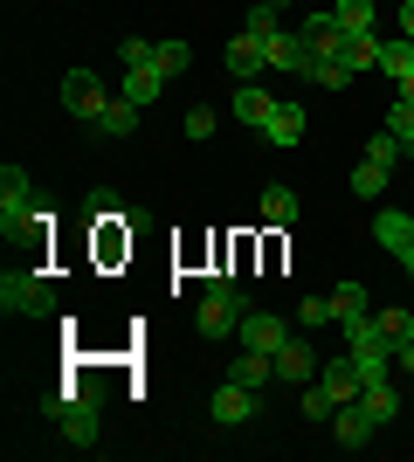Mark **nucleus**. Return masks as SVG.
<instances>
[{
  "label": "nucleus",
  "mask_w": 414,
  "mask_h": 462,
  "mask_svg": "<svg viewBox=\"0 0 414 462\" xmlns=\"http://www.w3.org/2000/svg\"><path fill=\"white\" fill-rule=\"evenodd\" d=\"M49 221H56V214L35 200L28 173H21V166H0V235H7V242H41Z\"/></svg>",
  "instance_id": "f257e3e1"
},
{
  "label": "nucleus",
  "mask_w": 414,
  "mask_h": 462,
  "mask_svg": "<svg viewBox=\"0 0 414 462\" xmlns=\"http://www.w3.org/2000/svg\"><path fill=\"white\" fill-rule=\"evenodd\" d=\"M242 318H249V304H242L235 276H228V270L200 276V304H194V331H200V338H235Z\"/></svg>",
  "instance_id": "f03ea898"
},
{
  "label": "nucleus",
  "mask_w": 414,
  "mask_h": 462,
  "mask_svg": "<svg viewBox=\"0 0 414 462\" xmlns=\"http://www.w3.org/2000/svg\"><path fill=\"white\" fill-rule=\"evenodd\" d=\"M49 421L62 428V442H69V448H97V435H104L97 386H69V393H56V401H49Z\"/></svg>",
  "instance_id": "7ed1b4c3"
},
{
  "label": "nucleus",
  "mask_w": 414,
  "mask_h": 462,
  "mask_svg": "<svg viewBox=\"0 0 414 462\" xmlns=\"http://www.w3.org/2000/svg\"><path fill=\"white\" fill-rule=\"evenodd\" d=\"M0 310H7V318H49V310H56V290H49L41 270H7L0 276Z\"/></svg>",
  "instance_id": "20e7f679"
},
{
  "label": "nucleus",
  "mask_w": 414,
  "mask_h": 462,
  "mask_svg": "<svg viewBox=\"0 0 414 462\" xmlns=\"http://www.w3.org/2000/svg\"><path fill=\"white\" fill-rule=\"evenodd\" d=\"M62 111L77 117V125H97V117L111 111V90H104L97 69H69V77H62Z\"/></svg>",
  "instance_id": "39448f33"
},
{
  "label": "nucleus",
  "mask_w": 414,
  "mask_h": 462,
  "mask_svg": "<svg viewBox=\"0 0 414 462\" xmlns=\"http://www.w3.org/2000/svg\"><path fill=\"white\" fill-rule=\"evenodd\" d=\"M373 242L414 276V214L408 208H373Z\"/></svg>",
  "instance_id": "423d86ee"
},
{
  "label": "nucleus",
  "mask_w": 414,
  "mask_h": 462,
  "mask_svg": "<svg viewBox=\"0 0 414 462\" xmlns=\"http://www.w3.org/2000/svg\"><path fill=\"white\" fill-rule=\"evenodd\" d=\"M256 414H262V393H256V386H242V380L215 386V401H207V421H215V428H242V421H256Z\"/></svg>",
  "instance_id": "0eeeda50"
},
{
  "label": "nucleus",
  "mask_w": 414,
  "mask_h": 462,
  "mask_svg": "<svg viewBox=\"0 0 414 462\" xmlns=\"http://www.w3.org/2000/svg\"><path fill=\"white\" fill-rule=\"evenodd\" d=\"M317 366H325V359H317L311 346H304V338H283V346H276V386H311L317 380Z\"/></svg>",
  "instance_id": "6e6552de"
},
{
  "label": "nucleus",
  "mask_w": 414,
  "mask_h": 462,
  "mask_svg": "<svg viewBox=\"0 0 414 462\" xmlns=\"http://www.w3.org/2000/svg\"><path fill=\"white\" fill-rule=\"evenodd\" d=\"M297 35H304L311 56H338V49H345V21H338V7H317V14L297 21Z\"/></svg>",
  "instance_id": "1a4fd4ad"
},
{
  "label": "nucleus",
  "mask_w": 414,
  "mask_h": 462,
  "mask_svg": "<svg viewBox=\"0 0 414 462\" xmlns=\"http://www.w3.org/2000/svg\"><path fill=\"white\" fill-rule=\"evenodd\" d=\"M317 386H325V393L345 407V401H359V393H366V373H359L353 352H338V359H325V366H317Z\"/></svg>",
  "instance_id": "9d476101"
},
{
  "label": "nucleus",
  "mask_w": 414,
  "mask_h": 462,
  "mask_svg": "<svg viewBox=\"0 0 414 462\" xmlns=\"http://www.w3.org/2000/svg\"><path fill=\"white\" fill-rule=\"evenodd\" d=\"M283 338H290V325H283L276 310H249V318H242V331H235V346L270 352V359H276V346H283Z\"/></svg>",
  "instance_id": "9b49d317"
},
{
  "label": "nucleus",
  "mask_w": 414,
  "mask_h": 462,
  "mask_svg": "<svg viewBox=\"0 0 414 462\" xmlns=\"http://www.w3.org/2000/svg\"><path fill=\"white\" fill-rule=\"evenodd\" d=\"M262 69H270L262 35H249V28H242V35H228V77H235V83H256Z\"/></svg>",
  "instance_id": "f8f14e48"
},
{
  "label": "nucleus",
  "mask_w": 414,
  "mask_h": 462,
  "mask_svg": "<svg viewBox=\"0 0 414 462\" xmlns=\"http://www.w3.org/2000/svg\"><path fill=\"white\" fill-rule=\"evenodd\" d=\"M373 435H380V421H373L359 401H345V407L332 414V442H338V448H366Z\"/></svg>",
  "instance_id": "ddd939ff"
},
{
  "label": "nucleus",
  "mask_w": 414,
  "mask_h": 462,
  "mask_svg": "<svg viewBox=\"0 0 414 462\" xmlns=\"http://www.w3.org/2000/svg\"><path fill=\"white\" fill-rule=\"evenodd\" d=\"M262 49H270V69H283V77H304V69H311V49H304V35H297V28L270 35Z\"/></svg>",
  "instance_id": "4468645a"
},
{
  "label": "nucleus",
  "mask_w": 414,
  "mask_h": 462,
  "mask_svg": "<svg viewBox=\"0 0 414 462\" xmlns=\"http://www.w3.org/2000/svg\"><path fill=\"white\" fill-rule=\"evenodd\" d=\"M276 117V97L256 90V83H235V125H249V132H262Z\"/></svg>",
  "instance_id": "2eb2a0df"
},
{
  "label": "nucleus",
  "mask_w": 414,
  "mask_h": 462,
  "mask_svg": "<svg viewBox=\"0 0 414 462\" xmlns=\"http://www.w3.org/2000/svg\"><path fill=\"white\" fill-rule=\"evenodd\" d=\"M332 318H338V325H359V318H373V297H366V283H359V276H345V283L332 290Z\"/></svg>",
  "instance_id": "dca6fc26"
},
{
  "label": "nucleus",
  "mask_w": 414,
  "mask_h": 462,
  "mask_svg": "<svg viewBox=\"0 0 414 462\" xmlns=\"http://www.w3.org/2000/svg\"><path fill=\"white\" fill-rule=\"evenodd\" d=\"M380 42H387V35H380V28H359V35H345V49H338V62H345L353 77H359V69H380Z\"/></svg>",
  "instance_id": "f3484780"
},
{
  "label": "nucleus",
  "mask_w": 414,
  "mask_h": 462,
  "mask_svg": "<svg viewBox=\"0 0 414 462\" xmlns=\"http://www.w3.org/2000/svg\"><path fill=\"white\" fill-rule=\"evenodd\" d=\"M228 380H242V386H276V359L270 352H249V346H235V373H228Z\"/></svg>",
  "instance_id": "a211bd4d"
},
{
  "label": "nucleus",
  "mask_w": 414,
  "mask_h": 462,
  "mask_svg": "<svg viewBox=\"0 0 414 462\" xmlns=\"http://www.w3.org/2000/svg\"><path fill=\"white\" fill-rule=\"evenodd\" d=\"M159 97H166V77H159L152 62L124 69V104H138V111H145V104H159Z\"/></svg>",
  "instance_id": "6ab92c4d"
},
{
  "label": "nucleus",
  "mask_w": 414,
  "mask_h": 462,
  "mask_svg": "<svg viewBox=\"0 0 414 462\" xmlns=\"http://www.w3.org/2000/svg\"><path fill=\"white\" fill-rule=\"evenodd\" d=\"M297 138H304V111H297V104H276V117L262 125V145H283V152H290Z\"/></svg>",
  "instance_id": "aec40b11"
},
{
  "label": "nucleus",
  "mask_w": 414,
  "mask_h": 462,
  "mask_svg": "<svg viewBox=\"0 0 414 462\" xmlns=\"http://www.w3.org/2000/svg\"><path fill=\"white\" fill-rule=\"evenodd\" d=\"M359 407H366V414H373V421L387 428V421H394V414H400V386H394V380H366V393H359Z\"/></svg>",
  "instance_id": "412c9836"
},
{
  "label": "nucleus",
  "mask_w": 414,
  "mask_h": 462,
  "mask_svg": "<svg viewBox=\"0 0 414 462\" xmlns=\"http://www.w3.org/2000/svg\"><path fill=\"white\" fill-rule=\"evenodd\" d=\"M387 180H394L387 166H373V159H359V166H353V180H345V193H353V200H373V208H380V193H387Z\"/></svg>",
  "instance_id": "4be33fe9"
},
{
  "label": "nucleus",
  "mask_w": 414,
  "mask_h": 462,
  "mask_svg": "<svg viewBox=\"0 0 414 462\" xmlns=\"http://www.w3.org/2000/svg\"><path fill=\"white\" fill-rule=\"evenodd\" d=\"M380 69H387L394 83H408L414 77V42L408 35H387V42H380Z\"/></svg>",
  "instance_id": "5701e85b"
},
{
  "label": "nucleus",
  "mask_w": 414,
  "mask_h": 462,
  "mask_svg": "<svg viewBox=\"0 0 414 462\" xmlns=\"http://www.w3.org/2000/svg\"><path fill=\"white\" fill-rule=\"evenodd\" d=\"M90 132H104V138H132L138 132V104H124V97H111V111L90 125Z\"/></svg>",
  "instance_id": "b1692460"
},
{
  "label": "nucleus",
  "mask_w": 414,
  "mask_h": 462,
  "mask_svg": "<svg viewBox=\"0 0 414 462\" xmlns=\"http://www.w3.org/2000/svg\"><path fill=\"white\" fill-rule=\"evenodd\" d=\"M187 62H194V49H187V42H152V69H159L166 83L187 77Z\"/></svg>",
  "instance_id": "393cba45"
},
{
  "label": "nucleus",
  "mask_w": 414,
  "mask_h": 462,
  "mask_svg": "<svg viewBox=\"0 0 414 462\" xmlns=\"http://www.w3.org/2000/svg\"><path fill=\"white\" fill-rule=\"evenodd\" d=\"M242 28H249V35H283V7H276V0H249V14H242Z\"/></svg>",
  "instance_id": "a878e982"
},
{
  "label": "nucleus",
  "mask_w": 414,
  "mask_h": 462,
  "mask_svg": "<svg viewBox=\"0 0 414 462\" xmlns=\"http://www.w3.org/2000/svg\"><path fill=\"white\" fill-rule=\"evenodd\" d=\"M262 221H270V228H290L297 221V193L290 187H262Z\"/></svg>",
  "instance_id": "bb28decb"
},
{
  "label": "nucleus",
  "mask_w": 414,
  "mask_h": 462,
  "mask_svg": "<svg viewBox=\"0 0 414 462\" xmlns=\"http://www.w3.org/2000/svg\"><path fill=\"white\" fill-rule=\"evenodd\" d=\"M373 325L387 331V346L400 352V346H408V338H414V304H408V310H400V304H394V310H373Z\"/></svg>",
  "instance_id": "cd10ccee"
},
{
  "label": "nucleus",
  "mask_w": 414,
  "mask_h": 462,
  "mask_svg": "<svg viewBox=\"0 0 414 462\" xmlns=\"http://www.w3.org/2000/svg\"><path fill=\"white\" fill-rule=\"evenodd\" d=\"M338 21H345V35H359V28H380V0H332Z\"/></svg>",
  "instance_id": "c85d7f7f"
},
{
  "label": "nucleus",
  "mask_w": 414,
  "mask_h": 462,
  "mask_svg": "<svg viewBox=\"0 0 414 462\" xmlns=\"http://www.w3.org/2000/svg\"><path fill=\"white\" fill-rule=\"evenodd\" d=\"M366 159H373V166H387V173H394L400 159H408V145H400V138H394V132H387V125H380V132H373V138H366Z\"/></svg>",
  "instance_id": "c756f323"
},
{
  "label": "nucleus",
  "mask_w": 414,
  "mask_h": 462,
  "mask_svg": "<svg viewBox=\"0 0 414 462\" xmlns=\"http://www.w3.org/2000/svg\"><path fill=\"white\" fill-rule=\"evenodd\" d=\"M304 77H311L317 90H345V83H353V69H345L338 56H311V69H304Z\"/></svg>",
  "instance_id": "7c9ffc66"
},
{
  "label": "nucleus",
  "mask_w": 414,
  "mask_h": 462,
  "mask_svg": "<svg viewBox=\"0 0 414 462\" xmlns=\"http://www.w3.org/2000/svg\"><path fill=\"white\" fill-rule=\"evenodd\" d=\"M297 407H304V421H332V414H338V401H332V393H325V386H304V393H297Z\"/></svg>",
  "instance_id": "2f4dec72"
},
{
  "label": "nucleus",
  "mask_w": 414,
  "mask_h": 462,
  "mask_svg": "<svg viewBox=\"0 0 414 462\" xmlns=\"http://www.w3.org/2000/svg\"><path fill=\"white\" fill-rule=\"evenodd\" d=\"M297 325H304V331H317V325H338V318H332V297H304V304H297Z\"/></svg>",
  "instance_id": "473e14b6"
},
{
  "label": "nucleus",
  "mask_w": 414,
  "mask_h": 462,
  "mask_svg": "<svg viewBox=\"0 0 414 462\" xmlns=\"http://www.w3.org/2000/svg\"><path fill=\"white\" fill-rule=\"evenodd\" d=\"M179 125H187V138H194V145H207V138H215V125H221V117L207 111V104H194V111L179 117Z\"/></svg>",
  "instance_id": "72a5a7b5"
},
{
  "label": "nucleus",
  "mask_w": 414,
  "mask_h": 462,
  "mask_svg": "<svg viewBox=\"0 0 414 462\" xmlns=\"http://www.w3.org/2000/svg\"><path fill=\"white\" fill-rule=\"evenodd\" d=\"M387 132L408 145V138H414V104H394V111H387Z\"/></svg>",
  "instance_id": "f704fd0d"
},
{
  "label": "nucleus",
  "mask_w": 414,
  "mask_h": 462,
  "mask_svg": "<svg viewBox=\"0 0 414 462\" xmlns=\"http://www.w3.org/2000/svg\"><path fill=\"white\" fill-rule=\"evenodd\" d=\"M118 56H124V69H138V62H152V42H138V35H124V49H118Z\"/></svg>",
  "instance_id": "c9c22d12"
},
{
  "label": "nucleus",
  "mask_w": 414,
  "mask_h": 462,
  "mask_svg": "<svg viewBox=\"0 0 414 462\" xmlns=\"http://www.w3.org/2000/svg\"><path fill=\"white\" fill-rule=\"evenodd\" d=\"M394 373H400V380H414V338H408V346L394 352Z\"/></svg>",
  "instance_id": "e433bc0d"
},
{
  "label": "nucleus",
  "mask_w": 414,
  "mask_h": 462,
  "mask_svg": "<svg viewBox=\"0 0 414 462\" xmlns=\"http://www.w3.org/2000/svg\"><path fill=\"white\" fill-rule=\"evenodd\" d=\"M400 35L414 42V0H400Z\"/></svg>",
  "instance_id": "4c0bfd02"
},
{
  "label": "nucleus",
  "mask_w": 414,
  "mask_h": 462,
  "mask_svg": "<svg viewBox=\"0 0 414 462\" xmlns=\"http://www.w3.org/2000/svg\"><path fill=\"white\" fill-rule=\"evenodd\" d=\"M400 104H414V77H408V83H400Z\"/></svg>",
  "instance_id": "58836bf2"
},
{
  "label": "nucleus",
  "mask_w": 414,
  "mask_h": 462,
  "mask_svg": "<svg viewBox=\"0 0 414 462\" xmlns=\"http://www.w3.org/2000/svg\"><path fill=\"white\" fill-rule=\"evenodd\" d=\"M408 159H414V138H408Z\"/></svg>",
  "instance_id": "ea45409f"
},
{
  "label": "nucleus",
  "mask_w": 414,
  "mask_h": 462,
  "mask_svg": "<svg viewBox=\"0 0 414 462\" xmlns=\"http://www.w3.org/2000/svg\"><path fill=\"white\" fill-rule=\"evenodd\" d=\"M276 7H290V0H276Z\"/></svg>",
  "instance_id": "a19ab883"
}]
</instances>
